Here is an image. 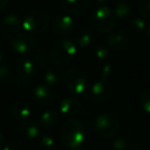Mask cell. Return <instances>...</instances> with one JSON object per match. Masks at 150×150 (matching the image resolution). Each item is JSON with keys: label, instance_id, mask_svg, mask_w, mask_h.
I'll return each mask as SVG.
<instances>
[{"label": "cell", "instance_id": "cell-1", "mask_svg": "<svg viewBox=\"0 0 150 150\" xmlns=\"http://www.w3.org/2000/svg\"><path fill=\"white\" fill-rule=\"evenodd\" d=\"M86 140V129L78 119L70 118L61 129V142L69 149L80 147Z\"/></svg>", "mask_w": 150, "mask_h": 150}, {"label": "cell", "instance_id": "cell-2", "mask_svg": "<svg viewBox=\"0 0 150 150\" xmlns=\"http://www.w3.org/2000/svg\"><path fill=\"white\" fill-rule=\"evenodd\" d=\"M116 16L108 6H100L91 15L90 25L98 33H110L116 26Z\"/></svg>", "mask_w": 150, "mask_h": 150}, {"label": "cell", "instance_id": "cell-3", "mask_svg": "<svg viewBox=\"0 0 150 150\" xmlns=\"http://www.w3.org/2000/svg\"><path fill=\"white\" fill-rule=\"evenodd\" d=\"M63 81L68 92L74 95H81L88 86V75L81 67H72L65 72Z\"/></svg>", "mask_w": 150, "mask_h": 150}, {"label": "cell", "instance_id": "cell-4", "mask_svg": "<svg viewBox=\"0 0 150 150\" xmlns=\"http://www.w3.org/2000/svg\"><path fill=\"white\" fill-rule=\"evenodd\" d=\"M50 59L57 65H67L77 56V46L69 39H61L50 50Z\"/></svg>", "mask_w": 150, "mask_h": 150}, {"label": "cell", "instance_id": "cell-5", "mask_svg": "<svg viewBox=\"0 0 150 150\" xmlns=\"http://www.w3.org/2000/svg\"><path fill=\"white\" fill-rule=\"evenodd\" d=\"M50 19L48 15L41 11H33L25 16L22 22L24 31L31 35H39L48 29Z\"/></svg>", "mask_w": 150, "mask_h": 150}, {"label": "cell", "instance_id": "cell-6", "mask_svg": "<svg viewBox=\"0 0 150 150\" xmlns=\"http://www.w3.org/2000/svg\"><path fill=\"white\" fill-rule=\"evenodd\" d=\"M95 131L98 135L104 138H110L116 135L119 129V120L115 115L103 113L97 116L94 122Z\"/></svg>", "mask_w": 150, "mask_h": 150}, {"label": "cell", "instance_id": "cell-7", "mask_svg": "<svg viewBox=\"0 0 150 150\" xmlns=\"http://www.w3.org/2000/svg\"><path fill=\"white\" fill-rule=\"evenodd\" d=\"M11 48L22 56L31 54L36 50V41L29 34H16L11 39Z\"/></svg>", "mask_w": 150, "mask_h": 150}, {"label": "cell", "instance_id": "cell-8", "mask_svg": "<svg viewBox=\"0 0 150 150\" xmlns=\"http://www.w3.org/2000/svg\"><path fill=\"white\" fill-rule=\"evenodd\" d=\"M113 93H114L113 84L107 79L98 80L92 86L93 98L99 103H105L109 101L112 98Z\"/></svg>", "mask_w": 150, "mask_h": 150}, {"label": "cell", "instance_id": "cell-9", "mask_svg": "<svg viewBox=\"0 0 150 150\" xmlns=\"http://www.w3.org/2000/svg\"><path fill=\"white\" fill-rule=\"evenodd\" d=\"M33 98L36 104L39 106H50L54 103L56 94L52 90V86L46 83H40L34 88Z\"/></svg>", "mask_w": 150, "mask_h": 150}, {"label": "cell", "instance_id": "cell-10", "mask_svg": "<svg viewBox=\"0 0 150 150\" xmlns=\"http://www.w3.org/2000/svg\"><path fill=\"white\" fill-rule=\"evenodd\" d=\"M52 31L60 36H67L75 30V22L69 15H58L52 20Z\"/></svg>", "mask_w": 150, "mask_h": 150}, {"label": "cell", "instance_id": "cell-11", "mask_svg": "<svg viewBox=\"0 0 150 150\" xmlns=\"http://www.w3.org/2000/svg\"><path fill=\"white\" fill-rule=\"evenodd\" d=\"M22 27V23L20 18L16 13H9L5 16L1 21L0 28H1V37L3 40L8 39L9 37L16 35Z\"/></svg>", "mask_w": 150, "mask_h": 150}, {"label": "cell", "instance_id": "cell-12", "mask_svg": "<svg viewBox=\"0 0 150 150\" xmlns=\"http://www.w3.org/2000/svg\"><path fill=\"white\" fill-rule=\"evenodd\" d=\"M91 0H62V9L70 16H81L90 8Z\"/></svg>", "mask_w": 150, "mask_h": 150}, {"label": "cell", "instance_id": "cell-13", "mask_svg": "<svg viewBox=\"0 0 150 150\" xmlns=\"http://www.w3.org/2000/svg\"><path fill=\"white\" fill-rule=\"evenodd\" d=\"M108 46L114 52H121L127 47L129 43V37L123 30H117L110 33L107 40Z\"/></svg>", "mask_w": 150, "mask_h": 150}, {"label": "cell", "instance_id": "cell-14", "mask_svg": "<svg viewBox=\"0 0 150 150\" xmlns=\"http://www.w3.org/2000/svg\"><path fill=\"white\" fill-rule=\"evenodd\" d=\"M17 133L21 138L26 140L35 139L40 134L39 125L34 121H21L17 127Z\"/></svg>", "mask_w": 150, "mask_h": 150}, {"label": "cell", "instance_id": "cell-15", "mask_svg": "<svg viewBox=\"0 0 150 150\" xmlns=\"http://www.w3.org/2000/svg\"><path fill=\"white\" fill-rule=\"evenodd\" d=\"M80 110V103L77 99L73 97L65 98L60 104V111L62 115L66 118L70 119L75 117Z\"/></svg>", "mask_w": 150, "mask_h": 150}, {"label": "cell", "instance_id": "cell-16", "mask_svg": "<svg viewBox=\"0 0 150 150\" xmlns=\"http://www.w3.org/2000/svg\"><path fill=\"white\" fill-rule=\"evenodd\" d=\"M95 42V34L92 30L82 28L75 32L74 34V43L76 46L81 48H86L91 46Z\"/></svg>", "mask_w": 150, "mask_h": 150}, {"label": "cell", "instance_id": "cell-17", "mask_svg": "<svg viewBox=\"0 0 150 150\" xmlns=\"http://www.w3.org/2000/svg\"><path fill=\"white\" fill-rule=\"evenodd\" d=\"M35 67L34 62L27 58H22L16 63V72L17 75L25 79H30L33 76Z\"/></svg>", "mask_w": 150, "mask_h": 150}, {"label": "cell", "instance_id": "cell-18", "mask_svg": "<svg viewBox=\"0 0 150 150\" xmlns=\"http://www.w3.org/2000/svg\"><path fill=\"white\" fill-rule=\"evenodd\" d=\"M11 115L13 116V118L21 121H26L29 120L30 117L32 115L31 108L28 104H26L25 102H17L11 106Z\"/></svg>", "mask_w": 150, "mask_h": 150}, {"label": "cell", "instance_id": "cell-19", "mask_svg": "<svg viewBox=\"0 0 150 150\" xmlns=\"http://www.w3.org/2000/svg\"><path fill=\"white\" fill-rule=\"evenodd\" d=\"M113 11L117 19L125 20L132 15L133 7L129 0H115Z\"/></svg>", "mask_w": 150, "mask_h": 150}, {"label": "cell", "instance_id": "cell-20", "mask_svg": "<svg viewBox=\"0 0 150 150\" xmlns=\"http://www.w3.org/2000/svg\"><path fill=\"white\" fill-rule=\"evenodd\" d=\"M59 122V115L52 109H48L42 112L39 117V123L43 129H52Z\"/></svg>", "mask_w": 150, "mask_h": 150}, {"label": "cell", "instance_id": "cell-21", "mask_svg": "<svg viewBox=\"0 0 150 150\" xmlns=\"http://www.w3.org/2000/svg\"><path fill=\"white\" fill-rule=\"evenodd\" d=\"M63 72L58 67H50L44 72V83L50 86H54L61 82L63 79Z\"/></svg>", "mask_w": 150, "mask_h": 150}, {"label": "cell", "instance_id": "cell-22", "mask_svg": "<svg viewBox=\"0 0 150 150\" xmlns=\"http://www.w3.org/2000/svg\"><path fill=\"white\" fill-rule=\"evenodd\" d=\"M34 52H35V54H33L34 64L41 67V68L46 67L48 64H50V60H52V59H50V52H48L46 48L41 47Z\"/></svg>", "mask_w": 150, "mask_h": 150}, {"label": "cell", "instance_id": "cell-23", "mask_svg": "<svg viewBox=\"0 0 150 150\" xmlns=\"http://www.w3.org/2000/svg\"><path fill=\"white\" fill-rule=\"evenodd\" d=\"M137 11L142 19L150 21V0H140L137 5Z\"/></svg>", "mask_w": 150, "mask_h": 150}, {"label": "cell", "instance_id": "cell-24", "mask_svg": "<svg viewBox=\"0 0 150 150\" xmlns=\"http://www.w3.org/2000/svg\"><path fill=\"white\" fill-rule=\"evenodd\" d=\"M13 75L8 66H5L4 64L0 65V83L8 84L13 82Z\"/></svg>", "mask_w": 150, "mask_h": 150}, {"label": "cell", "instance_id": "cell-25", "mask_svg": "<svg viewBox=\"0 0 150 150\" xmlns=\"http://www.w3.org/2000/svg\"><path fill=\"white\" fill-rule=\"evenodd\" d=\"M129 27H131V29L133 30L135 33H137V34L143 33V32H145V30H146L145 20L142 19L141 17L134 18V19L131 21V23H129Z\"/></svg>", "mask_w": 150, "mask_h": 150}, {"label": "cell", "instance_id": "cell-26", "mask_svg": "<svg viewBox=\"0 0 150 150\" xmlns=\"http://www.w3.org/2000/svg\"><path fill=\"white\" fill-rule=\"evenodd\" d=\"M38 142L40 143V145L43 146L45 148H50L54 146V139L50 134L47 133H40L37 137Z\"/></svg>", "mask_w": 150, "mask_h": 150}, {"label": "cell", "instance_id": "cell-27", "mask_svg": "<svg viewBox=\"0 0 150 150\" xmlns=\"http://www.w3.org/2000/svg\"><path fill=\"white\" fill-rule=\"evenodd\" d=\"M112 72H113L112 65L107 64V63L106 64H103L98 69V74L101 77V79H108V77H110Z\"/></svg>", "mask_w": 150, "mask_h": 150}, {"label": "cell", "instance_id": "cell-28", "mask_svg": "<svg viewBox=\"0 0 150 150\" xmlns=\"http://www.w3.org/2000/svg\"><path fill=\"white\" fill-rule=\"evenodd\" d=\"M140 106L145 112L150 113V91H146L140 96Z\"/></svg>", "mask_w": 150, "mask_h": 150}, {"label": "cell", "instance_id": "cell-29", "mask_svg": "<svg viewBox=\"0 0 150 150\" xmlns=\"http://www.w3.org/2000/svg\"><path fill=\"white\" fill-rule=\"evenodd\" d=\"M94 54L96 59H98V60H100V61H104L108 58L109 50H108V47L105 45H98L95 48Z\"/></svg>", "mask_w": 150, "mask_h": 150}, {"label": "cell", "instance_id": "cell-30", "mask_svg": "<svg viewBox=\"0 0 150 150\" xmlns=\"http://www.w3.org/2000/svg\"><path fill=\"white\" fill-rule=\"evenodd\" d=\"M129 143L123 138H117L112 142V148L114 150H127Z\"/></svg>", "mask_w": 150, "mask_h": 150}, {"label": "cell", "instance_id": "cell-31", "mask_svg": "<svg viewBox=\"0 0 150 150\" xmlns=\"http://www.w3.org/2000/svg\"><path fill=\"white\" fill-rule=\"evenodd\" d=\"M13 82L17 86H21V88H27V86H29V84H30L29 79L22 78V77H20V76H18V75L17 76H13Z\"/></svg>", "mask_w": 150, "mask_h": 150}, {"label": "cell", "instance_id": "cell-32", "mask_svg": "<svg viewBox=\"0 0 150 150\" xmlns=\"http://www.w3.org/2000/svg\"><path fill=\"white\" fill-rule=\"evenodd\" d=\"M2 150H22V148H21V146H20L19 144L11 142V143H8L7 145L3 146Z\"/></svg>", "mask_w": 150, "mask_h": 150}, {"label": "cell", "instance_id": "cell-33", "mask_svg": "<svg viewBox=\"0 0 150 150\" xmlns=\"http://www.w3.org/2000/svg\"><path fill=\"white\" fill-rule=\"evenodd\" d=\"M127 150H144L143 146L139 143H134V144H129V149Z\"/></svg>", "mask_w": 150, "mask_h": 150}, {"label": "cell", "instance_id": "cell-34", "mask_svg": "<svg viewBox=\"0 0 150 150\" xmlns=\"http://www.w3.org/2000/svg\"><path fill=\"white\" fill-rule=\"evenodd\" d=\"M8 6V0H0V13L4 11Z\"/></svg>", "mask_w": 150, "mask_h": 150}, {"label": "cell", "instance_id": "cell-35", "mask_svg": "<svg viewBox=\"0 0 150 150\" xmlns=\"http://www.w3.org/2000/svg\"><path fill=\"white\" fill-rule=\"evenodd\" d=\"M4 143H5V138H4V136H3L2 132L0 131V149L4 146Z\"/></svg>", "mask_w": 150, "mask_h": 150}, {"label": "cell", "instance_id": "cell-36", "mask_svg": "<svg viewBox=\"0 0 150 150\" xmlns=\"http://www.w3.org/2000/svg\"><path fill=\"white\" fill-rule=\"evenodd\" d=\"M145 34L147 36L148 39H150V24L146 27V30H145Z\"/></svg>", "mask_w": 150, "mask_h": 150}, {"label": "cell", "instance_id": "cell-37", "mask_svg": "<svg viewBox=\"0 0 150 150\" xmlns=\"http://www.w3.org/2000/svg\"><path fill=\"white\" fill-rule=\"evenodd\" d=\"M96 3H99V4H105L106 2H108L109 0H94Z\"/></svg>", "mask_w": 150, "mask_h": 150}, {"label": "cell", "instance_id": "cell-38", "mask_svg": "<svg viewBox=\"0 0 150 150\" xmlns=\"http://www.w3.org/2000/svg\"><path fill=\"white\" fill-rule=\"evenodd\" d=\"M3 63H4V56H3L2 52L0 50V65L3 64Z\"/></svg>", "mask_w": 150, "mask_h": 150}, {"label": "cell", "instance_id": "cell-39", "mask_svg": "<svg viewBox=\"0 0 150 150\" xmlns=\"http://www.w3.org/2000/svg\"><path fill=\"white\" fill-rule=\"evenodd\" d=\"M47 150H66V149H64V148H61V147H54V146H52V147H50V148H47Z\"/></svg>", "mask_w": 150, "mask_h": 150}, {"label": "cell", "instance_id": "cell-40", "mask_svg": "<svg viewBox=\"0 0 150 150\" xmlns=\"http://www.w3.org/2000/svg\"><path fill=\"white\" fill-rule=\"evenodd\" d=\"M71 150H84L83 148H80V147H76V148H73V149Z\"/></svg>", "mask_w": 150, "mask_h": 150}]
</instances>
